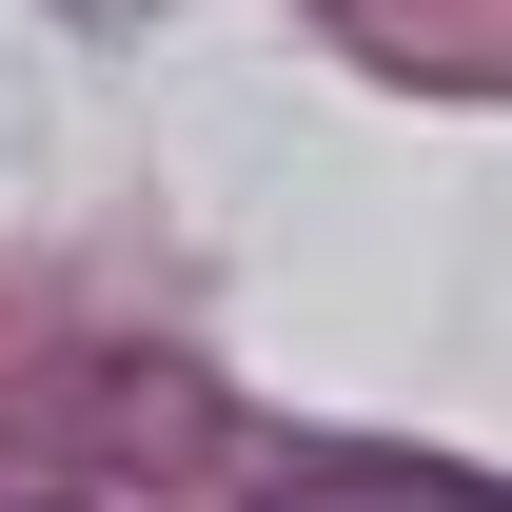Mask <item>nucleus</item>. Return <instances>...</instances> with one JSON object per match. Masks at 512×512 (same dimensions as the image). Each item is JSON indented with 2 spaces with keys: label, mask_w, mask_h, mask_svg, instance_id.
<instances>
[{
  "label": "nucleus",
  "mask_w": 512,
  "mask_h": 512,
  "mask_svg": "<svg viewBox=\"0 0 512 512\" xmlns=\"http://www.w3.org/2000/svg\"><path fill=\"white\" fill-rule=\"evenodd\" d=\"M256 512H512L493 473H434V453H316V473H276Z\"/></svg>",
  "instance_id": "nucleus-1"
}]
</instances>
